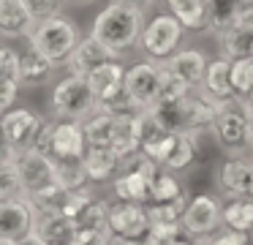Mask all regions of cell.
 <instances>
[{
	"label": "cell",
	"instance_id": "1",
	"mask_svg": "<svg viewBox=\"0 0 253 245\" xmlns=\"http://www.w3.org/2000/svg\"><path fill=\"white\" fill-rule=\"evenodd\" d=\"M218 106H220V101H215L204 87H196L185 98L155 103L150 112L171 134H193L196 136L199 131L212 128L215 117H218Z\"/></svg>",
	"mask_w": 253,
	"mask_h": 245
},
{
	"label": "cell",
	"instance_id": "2",
	"mask_svg": "<svg viewBox=\"0 0 253 245\" xmlns=\"http://www.w3.org/2000/svg\"><path fill=\"white\" fill-rule=\"evenodd\" d=\"M144 25H147L144 22V11L123 5V3H109L106 8L98 11L90 36H95L101 44H106L109 49L123 54L133 44H139Z\"/></svg>",
	"mask_w": 253,
	"mask_h": 245
},
{
	"label": "cell",
	"instance_id": "3",
	"mask_svg": "<svg viewBox=\"0 0 253 245\" xmlns=\"http://www.w3.org/2000/svg\"><path fill=\"white\" fill-rule=\"evenodd\" d=\"M218 139V145L231 155H242L248 147H253V109L242 96L231 101H220L218 117L210 128Z\"/></svg>",
	"mask_w": 253,
	"mask_h": 245
},
{
	"label": "cell",
	"instance_id": "4",
	"mask_svg": "<svg viewBox=\"0 0 253 245\" xmlns=\"http://www.w3.org/2000/svg\"><path fill=\"white\" fill-rule=\"evenodd\" d=\"M79 41H82V33H79L77 22L63 14L41 19L36 25L33 36H30V47H36L41 54H46L55 65L68 63V57L79 47Z\"/></svg>",
	"mask_w": 253,
	"mask_h": 245
},
{
	"label": "cell",
	"instance_id": "5",
	"mask_svg": "<svg viewBox=\"0 0 253 245\" xmlns=\"http://www.w3.org/2000/svg\"><path fill=\"white\" fill-rule=\"evenodd\" d=\"M98 112V98L87 76H66L52 90V114L57 120H90Z\"/></svg>",
	"mask_w": 253,
	"mask_h": 245
},
{
	"label": "cell",
	"instance_id": "6",
	"mask_svg": "<svg viewBox=\"0 0 253 245\" xmlns=\"http://www.w3.org/2000/svg\"><path fill=\"white\" fill-rule=\"evenodd\" d=\"M188 27L182 25L171 11L169 14H155L153 19L144 25L142 38H139V47H142V52L147 54L150 60H155V63H166L169 57L177 54V47H180L182 33Z\"/></svg>",
	"mask_w": 253,
	"mask_h": 245
},
{
	"label": "cell",
	"instance_id": "7",
	"mask_svg": "<svg viewBox=\"0 0 253 245\" xmlns=\"http://www.w3.org/2000/svg\"><path fill=\"white\" fill-rule=\"evenodd\" d=\"M166 79V65L155 63V60H144V63H133L126 71V90L139 106L147 112L158 103L161 98V87Z\"/></svg>",
	"mask_w": 253,
	"mask_h": 245
},
{
	"label": "cell",
	"instance_id": "8",
	"mask_svg": "<svg viewBox=\"0 0 253 245\" xmlns=\"http://www.w3.org/2000/svg\"><path fill=\"white\" fill-rule=\"evenodd\" d=\"M182 226L196 240H212L223 226V207L215 196L196 194L188 201V210L182 215Z\"/></svg>",
	"mask_w": 253,
	"mask_h": 245
},
{
	"label": "cell",
	"instance_id": "9",
	"mask_svg": "<svg viewBox=\"0 0 253 245\" xmlns=\"http://www.w3.org/2000/svg\"><path fill=\"white\" fill-rule=\"evenodd\" d=\"M144 155H150L155 163H161V169L166 172H182L193 163L196 158V136L193 134H166L161 142L144 147Z\"/></svg>",
	"mask_w": 253,
	"mask_h": 245
},
{
	"label": "cell",
	"instance_id": "10",
	"mask_svg": "<svg viewBox=\"0 0 253 245\" xmlns=\"http://www.w3.org/2000/svg\"><path fill=\"white\" fill-rule=\"evenodd\" d=\"M36 226V204L28 194L0 201V237L22 240L33 234Z\"/></svg>",
	"mask_w": 253,
	"mask_h": 245
},
{
	"label": "cell",
	"instance_id": "11",
	"mask_svg": "<svg viewBox=\"0 0 253 245\" xmlns=\"http://www.w3.org/2000/svg\"><path fill=\"white\" fill-rule=\"evenodd\" d=\"M0 128H3L6 145L17 147V150H30L39 131L44 128V117H39L33 109H25V106L8 109V112H3Z\"/></svg>",
	"mask_w": 253,
	"mask_h": 245
},
{
	"label": "cell",
	"instance_id": "12",
	"mask_svg": "<svg viewBox=\"0 0 253 245\" xmlns=\"http://www.w3.org/2000/svg\"><path fill=\"white\" fill-rule=\"evenodd\" d=\"M153 226L147 204H136V201H117L112 204L109 212V229L117 237H131V240H144Z\"/></svg>",
	"mask_w": 253,
	"mask_h": 245
},
{
	"label": "cell",
	"instance_id": "13",
	"mask_svg": "<svg viewBox=\"0 0 253 245\" xmlns=\"http://www.w3.org/2000/svg\"><path fill=\"white\" fill-rule=\"evenodd\" d=\"M87 134L82 120H57L52 125V158H84Z\"/></svg>",
	"mask_w": 253,
	"mask_h": 245
},
{
	"label": "cell",
	"instance_id": "14",
	"mask_svg": "<svg viewBox=\"0 0 253 245\" xmlns=\"http://www.w3.org/2000/svg\"><path fill=\"white\" fill-rule=\"evenodd\" d=\"M17 166H19V174H22L25 194H36V191L57 183L55 180V158L44 155L39 150H22Z\"/></svg>",
	"mask_w": 253,
	"mask_h": 245
},
{
	"label": "cell",
	"instance_id": "15",
	"mask_svg": "<svg viewBox=\"0 0 253 245\" xmlns=\"http://www.w3.org/2000/svg\"><path fill=\"white\" fill-rule=\"evenodd\" d=\"M109 60H120V52H115L106 44H101L95 36H87L79 41V47L68 57V71L77 76H90L95 68H101Z\"/></svg>",
	"mask_w": 253,
	"mask_h": 245
},
{
	"label": "cell",
	"instance_id": "16",
	"mask_svg": "<svg viewBox=\"0 0 253 245\" xmlns=\"http://www.w3.org/2000/svg\"><path fill=\"white\" fill-rule=\"evenodd\" d=\"M33 234H39L46 245H74L79 237V223L63 212H44L36 210Z\"/></svg>",
	"mask_w": 253,
	"mask_h": 245
},
{
	"label": "cell",
	"instance_id": "17",
	"mask_svg": "<svg viewBox=\"0 0 253 245\" xmlns=\"http://www.w3.org/2000/svg\"><path fill=\"white\" fill-rule=\"evenodd\" d=\"M36 25L39 22L25 5V0H0V33L6 38H30Z\"/></svg>",
	"mask_w": 253,
	"mask_h": 245
},
{
	"label": "cell",
	"instance_id": "18",
	"mask_svg": "<svg viewBox=\"0 0 253 245\" xmlns=\"http://www.w3.org/2000/svg\"><path fill=\"white\" fill-rule=\"evenodd\" d=\"M150 174H144L136 166H126L115 180H112V191H115L117 201H136V204H147L150 201V188H153Z\"/></svg>",
	"mask_w": 253,
	"mask_h": 245
},
{
	"label": "cell",
	"instance_id": "19",
	"mask_svg": "<svg viewBox=\"0 0 253 245\" xmlns=\"http://www.w3.org/2000/svg\"><path fill=\"white\" fill-rule=\"evenodd\" d=\"M126 71L128 68L120 63V60H109V63H104L101 68H95L93 74L87 76L90 85H93L95 98H98V103L112 101V98H117V96L126 93Z\"/></svg>",
	"mask_w": 253,
	"mask_h": 245
},
{
	"label": "cell",
	"instance_id": "20",
	"mask_svg": "<svg viewBox=\"0 0 253 245\" xmlns=\"http://www.w3.org/2000/svg\"><path fill=\"white\" fill-rule=\"evenodd\" d=\"M22 63H19V52L11 47L0 49V109L8 112L17 98L19 87H22Z\"/></svg>",
	"mask_w": 253,
	"mask_h": 245
},
{
	"label": "cell",
	"instance_id": "21",
	"mask_svg": "<svg viewBox=\"0 0 253 245\" xmlns=\"http://www.w3.org/2000/svg\"><path fill=\"white\" fill-rule=\"evenodd\" d=\"M251 177H253V163L248 161L245 155H231L229 161H223V166H220V172H218L220 191H223L229 199H234V196H248Z\"/></svg>",
	"mask_w": 253,
	"mask_h": 245
},
{
	"label": "cell",
	"instance_id": "22",
	"mask_svg": "<svg viewBox=\"0 0 253 245\" xmlns=\"http://www.w3.org/2000/svg\"><path fill=\"white\" fill-rule=\"evenodd\" d=\"M84 163H87L90 183H109L126 166V158L117 155L112 147H87L84 152Z\"/></svg>",
	"mask_w": 253,
	"mask_h": 245
},
{
	"label": "cell",
	"instance_id": "23",
	"mask_svg": "<svg viewBox=\"0 0 253 245\" xmlns=\"http://www.w3.org/2000/svg\"><path fill=\"white\" fill-rule=\"evenodd\" d=\"M210 60L204 57L202 49H182L174 57L166 60V68L171 74H177L180 79H185L191 87H202L204 85V74H207Z\"/></svg>",
	"mask_w": 253,
	"mask_h": 245
},
{
	"label": "cell",
	"instance_id": "24",
	"mask_svg": "<svg viewBox=\"0 0 253 245\" xmlns=\"http://www.w3.org/2000/svg\"><path fill=\"white\" fill-rule=\"evenodd\" d=\"M202 87L215 98V101H231V98L240 96L237 87H234V82H231V57H226V54H223V57L210 60Z\"/></svg>",
	"mask_w": 253,
	"mask_h": 245
},
{
	"label": "cell",
	"instance_id": "25",
	"mask_svg": "<svg viewBox=\"0 0 253 245\" xmlns=\"http://www.w3.org/2000/svg\"><path fill=\"white\" fill-rule=\"evenodd\" d=\"M220 49L226 57H253V22L242 19L234 27H229L226 33H220Z\"/></svg>",
	"mask_w": 253,
	"mask_h": 245
},
{
	"label": "cell",
	"instance_id": "26",
	"mask_svg": "<svg viewBox=\"0 0 253 245\" xmlns=\"http://www.w3.org/2000/svg\"><path fill=\"white\" fill-rule=\"evenodd\" d=\"M164 3L188 30L210 27V0H164Z\"/></svg>",
	"mask_w": 253,
	"mask_h": 245
},
{
	"label": "cell",
	"instance_id": "27",
	"mask_svg": "<svg viewBox=\"0 0 253 245\" xmlns=\"http://www.w3.org/2000/svg\"><path fill=\"white\" fill-rule=\"evenodd\" d=\"M55 180L68 191H84L90 180L84 158H55Z\"/></svg>",
	"mask_w": 253,
	"mask_h": 245
},
{
	"label": "cell",
	"instance_id": "28",
	"mask_svg": "<svg viewBox=\"0 0 253 245\" xmlns=\"http://www.w3.org/2000/svg\"><path fill=\"white\" fill-rule=\"evenodd\" d=\"M19 63H22V82L25 85H44L52 76V63L46 54H41L36 47H28L22 54H19Z\"/></svg>",
	"mask_w": 253,
	"mask_h": 245
},
{
	"label": "cell",
	"instance_id": "29",
	"mask_svg": "<svg viewBox=\"0 0 253 245\" xmlns=\"http://www.w3.org/2000/svg\"><path fill=\"white\" fill-rule=\"evenodd\" d=\"M245 19V11H242L240 0H210V27L207 30L226 33L229 27H234L237 22Z\"/></svg>",
	"mask_w": 253,
	"mask_h": 245
},
{
	"label": "cell",
	"instance_id": "30",
	"mask_svg": "<svg viewBox=\"0 0 253 245\" xmlns=\"http://www.w3.org/2000/svg\"><path fill=\"white\" fill-rule=\"evenodd\" d=\"M223 226L253 232V199L251 196H234L223 204Z\"/></svg>",
	"mask_w": 253,
	"mask_h": 245
},
{
	"label": "cell",
	"instance_id": "31",
	"mask_svg": "<svg viewBox=\"0 0 253 245\" xmlns=\"http://www.w3.org/2000/svg\"><path fill=\"white\" fill-rule=\"evenodd\" d=\"M185 194L180 185V180L174 177V172H166L161 169L153 180V188H150V201L147 204H164V201H174Z\"/></svg>",
	"mask_w": 253,
	"mask_h": 245
},
{
	"label": "cell",
	"instance_id": "32",
	"mask_svg": "<svg viewBox=\"0 0 253 245\" xmlns=\"http://www.w3.org/2000/svg\"><path fill=\"white\" fill-rule=\"evenodd\" d=\"M30 199H33L36 210H44V212H63L68 204V196H71V191L63 188L60 183H52L46 185V188L36 191V194H28Z\"/></svg>",
	"mask_w": 253,
	"mask_h": 245
},
{
	"label": "cell",
	"instance_id": "33",
	"mask_svg": "<svg viewBox=\"0 0 253 245\" xmlns=\"http://www.w3.org/2000/svg\"><path fill=\"white\" fill-rule=\"evenodd\" d=\"M109 212L112 204L104 199H93L87 207L82 210V215L77 218L79 229H98V232H112L109 229Z\"/></svg>",
	"mask_w": 253,
	"mask_h": 245
},
{
	"label": "cell",
	"instance_id": "34",
	"mask_svg": "<svg viewBox=\"0 0 253 245\" xmlns=\"http://www.w3.org/2000/svg\"><path fill=\"white\" fill-rule=\"evenodd\" d=\"M19 194H25V185H22V174H19L17 161L3 158V161H0V201L14 199V196H19Z\"/></svg>",
	"mask_w": 253,
	"mask_h": 245
},
{
	"label": "cell",
	"instance_id": "35",
	"mask_svg": "<svg viewBox=\"0 0 253 245\" xmlns=\"http://www.w3.org/2000/svg\"><path fill=\"white\" fill-rule=\"evenodd\" d=\"M182 237H191L185 232V226H182V221H153V226H150L144 240L150 245H169V243H177Z\"/></svg>",
	"mask_w": 253,
	"mask_h": 245
},
{
	"label": "cell",
	"instance_id": "36",
	"mask_svg": "<svg viewBox=\"0 0 253 245\" xmlns=\"http://www.w3.org/2000/svg\"><path fill=\"white\" fill-rule=\"evenodd\" d=\"M231 82L242 98L253 93V57H237L231 60Z\"/></svg>",
	"mask_w": 253,
	"mask_h": 245
},
{
	"label": "cell",
	"instance_id": "37",
	"mask_svg": "<svg viewBox=\"0 0 253 245\" xmlns=\"http://www.w3.org/2000/svg\"><path fill=\"white\" fill-rule=\"evenodd\" d=\"M164 65H166V63H164ZM191 90H196V87H191L185 79H180L177 74H171V71L166 68V79H164V87H161L158 103H161V101H177V98H185Z\"/></svg>",
	"mask_w": 253,
	"mask_h": 245
},
{
	"label": "cell",
	"instance_id": "38",
	"mask_svg": "<svg viewBox=\"0 0 253 245\" xmlns=\"http://www.w3.org/2000/svg\"><path fill=\"white\" fill-rule=\"evenodd\" d=\"M66 0H25V5L30 8V14L36 16V22L49 19V16H57Z\"/></svg>",
	"mask_w": 253,
	"mask_h": 245
},
{
	"label": "cell",
	"instance_id": "39",
	"mask_svg": "<svg viewBox=\"0 0 253 245\" xmlns=\"http://www.w3.org/2000/svg\"><path fill=\"white\" fill-rule=\"evenodd\" d=\"M210 245H248L251 243V232H240V229H220L212 240H207Z\"/></svg>",
	"mask_w": 253,
	"mask_h": 245
},
{
	"label": "cell",
	"instance_id": "40",
	"mask_svg": "<svg viewBox=\"0 0 253 245\" xmlns=\"http://www.w3.org/2000/svg\"><path fill=\"white\" fill-rule=\"evenodd\" d=\"M112 232H98V229H79V237L74 245H109Z\"/></svg>",
	"mask_w": 253,
	"mask_h": 245
},
{
	"label": "cell",
	"instance_id": "41",
	"mask_svg": "<svg viewBox=\"0 0 253 245\" xmlns=\"http://www.w3.org/2000/svg\"><path fill=\"white\" fill-rule=\"evenodd\" d=\"M109 245H150L147 240H131V237H117V234H112Z\"/></svg>",
	"mask_w": 253,
	"mask_h": 245
},
{
	"label": "cell",
	"instance_id": "42",
	"mask_svg": "<svg viewBox=\"0 0 253 245\" xmlns=\"http://www.w3.org/2000/svg\"><path fill=\"white\" fill-rule=\"evenodd\" d=\"M112 3H123V5H131V8L144 11V8H150V5L155 3V0H112Z\"/></svg>",
	"mask_w": 253,
	"mask_h": 245
},
{
	"label": "cell",
	"instance_id": "43",
	"mask_svg": "<svg viewBox=\"0 0 253 245\" xmlns=\"http://www.w3.org/2000/svg\"><path fill=\"white\" fill-rule=\"evenodd\" d=\"M19 245H46V243L39 237V234H28V237L19 240Z\"/></svg>",
	"mask_w": 253,
	"mask_h": 245
},
{
	"label": "cell",
	"instance_id": "44",
	"mask_svg": "<svg viewBox=\"0 0 253 245\" xmlns=\"http://www.w3.org/2000/svg\"><path fill=\"white\" fill-rule=\"evenodd\" d=\"M207 240H196V237H182L177 240V243H169V245H204Z\"/></svg>",
	"mask_w": 253,
	"mask_h": 245
},
{
	"label": "cell",
	"instance_id": "45",
	"mask_svg": "<svg viewBox=\"0 0 253 245\" xmlns=\"http://www.w3.org/2000/svg\"><path fill=\"white\" fill-rule=\"evenodd\" d=\"M0 245H19V240H11V237H0Z\"/></svg>",
	"mask_w": 253,
	"mask_h": 245
},
{
	"label": "cell",
	"instance_id": "46",
	"mask_svg": "<svg viewBox=\"0 0 253 245\" xmlns=\"http://www.w3.org/2000/svg\"><path fill=\"white\" fill-rule=\"evenodd\" d=\"M245 101H248V106L253 109V93H251V96H245Z\"/></svg>",
	"mask_w": 253,
	"mask_h": 245
},
{
	"label": "cell",
	"instance_id": "47",
	"mask_svg": "<svg viewBox=\"0 0 253 245\" xmlns=\"http://www.w3.org/2000/svg\"><path fill=\"white\" fill-rule=\"evenodd\" d=\"M248 196L253 199V177H251V188H248Z\"/></svg>",
	"mask_w": 253,
	"mask_h": 245
},
{
	"label": "cell",
	"instance_id": "48",
	"mask_svg": "<svg viewBox=\"0 0 253 245\" xmlns=\"http://www.w3.org/2000/svg\"><path fill=\"white\" fill-rule=\"evenodd\" d=\"M248 19H251V22H253V11H251V16H248Z\"/></svg>",
	"mask_w": 253,
	"mask_h": 245
},
{
	"label": "cell",
	"instance_id": "49",
	"mask_svg": "<svg viewBox=\"0 0 253 245\" xmlns=\"http://www.w3.org/2000/svg\"><path fill=\"white\" fill-rule=\"evenodd\" d=\"M204 245H210V243H204Z\"/></svg>",
	"mask_w": 253,
	"mask_h": 245
}]
</instances>
